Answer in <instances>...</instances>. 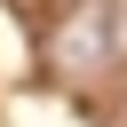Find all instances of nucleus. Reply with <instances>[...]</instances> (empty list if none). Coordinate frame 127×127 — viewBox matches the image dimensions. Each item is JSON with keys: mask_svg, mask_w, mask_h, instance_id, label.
Here are the masks:
<instances>
[{"mask_svg": "<svg viewBox=\"0 0 127 127\" xmlns=\"http://www.w3.org/2000/svg\"><path fill=\"white\" fill-rule=\"evenodd\" d=\"M111 56H119V40H111V0H71L64 24L48 32V64L71 71V79H87V71H103Z\"/></svg>", "mask_w": 127, "mask_h": 127, "instance_id": "obj_1", "label": "nucleus"}, {"mask_svg": "<svg viewBox=\"0 0 127 127\" xmlns=\"http://www.w3.org/2000/svg\"><path fill=\"white\" fill-rule=\"evenodd\" d=\"M111 40H119V56H127V0H111Z\"/></svg>", "mask_w": 127, "mask_h": 127, "instance_id": "obj_2", "label": "nucleus"}]
</instances>
